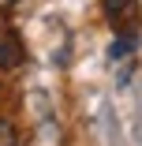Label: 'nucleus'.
<instances>
[{
    "label": "nucleus",
    "mask_w": 142,
    "mask_h": 146,
    "mask_svg": "<svg viewBox=\"0 0 142 146\" xmlns=\"http://www.w3.org/2000/svg\"><path fill=\"white\" fill-rule=\"evenodd\" d=\"M101 8H105L108 23L116 26V34L120 30L135 34V26H138V0H101Z\"/></svg>",
    "instance_id": "obj_1"
},
{
    "label": "nucleus",
    "mask_w": 142,
    "mask_h": 146,
    "mask_svg": "<svg viewBox=\"0 0 142 146\" xmlns=\"http://www.w3.org/2000/svg\"><path fill=\"white\" fill-rule=\"evenodd\" d=\"M19 64H22V45H19V38L4 34L0 38V68H19Z\"/></svg>",
    "instance_id": "obj_2"
},
{
    "label": "nucleus",
    "mask_w": 142,
    "mask_h": 146,
    "mask_svg": "<svg viewBox=\"0 0 142 146\" xmlns=\"http://www.w3.org/2000/svg\"><path fill=\"white\" fill-rule=\"evenodd\" d=\"M135 45H138V38L131 30H120L116 38H112V45H108V56H112V60H124L127 52H135Z\"/></svg>",
    "instance_id": "obj_3"
},
{
    "label": "nucleus",
    "mask_w": 142,
    "mask_h": 146,
    "mask_svg": "<svg viewBox=\"0 0 142 146\" xmlns=\"http://www.w3.org/2000/svg\"><path fill=\"white\" fill-rule=\"evenodd\" d=\"M0 146H19V131L8 120H0Z\"/></svg>",
    "instance_id": "obj_4"
},
{
    "label": "nucleus",
    "mask_w": 142,
    "mask_h": 146,
    "mask_svg": "<svg viewBox=\"0 0 142 146\" xmlns=\"http://www.w3.org/2000/svg\"><path fill=\"white\" fill-rule=\"evenodd\" d=\"M11 4H19V0H0V8H11Z\"/></svg>",
    "instance_id": "obj_5"
}]
</instances>
